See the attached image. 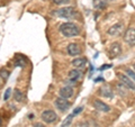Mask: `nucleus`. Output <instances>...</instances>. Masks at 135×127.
Wrapping results in <instances>:
<instances>
[{"label": "nucleus", "instance_id": "1", "mask_svg": "<svg viewBox=\"0 0 135 127\" xmlns=\"http://www.w3.org/2000/svg\"><path fill=\"white\" fill-rule=\"evenodd\" d=\"M52 15L63 19H74L78 14L73 7H65V8H61V9L53 11Z\"/></svg>", "mask_w": 135, "mask_h": 127}, {"label": "nucleus", "instance_id": "2", "mask_svg": "<svg viewBox=\"0 0 135 127\" xmlns=\"http://www.w3.org/2000/svg\"><path fill=\"white\" fill-rule=\"evenodd\" d=\"M60 32L65 37H74L79 34V27L73 23H64L60 26Z\"/></svg>", "mask_w": 135, "mask_h": 127}, {"label": "nucleus", "instance_id": "3", "mask_svg": "<svg viewBox=\"0 0 135 127\" xmlns=\"http://www.w3.org/2000/svg\"><path fill=\"white\" fill-rule=\"evenodd\" d=\"M54 105H55V107L61 111H66L71 106V104L69 102V101H68L65 98H62V97L61 98H57L55 100V102H54Z\"/></svg>", "mask_w": 135, "mask_h": 127}, {"label": "nucleus", "instance_id": "4", "mask_svg": "<svg viewBox=\"0 0 135 127\" xmlns=\"http://www.w3.org/2000/svg\"><path fill=\"white\" fill-rule=\"evenodd\" d=\"M124 41L131 46L135 45V28H128L124 34Z\"/></svg>", "mask_w": 135, "mask_h": 127}, {"label": "nucleus", "instance_id": "5", "mask_svg": "<svg viewBox=\"0 0 135 127\" xmlns=\"http://www.w3.org/2000/svg\"><path fill=\"white\" fill-rule=\"evenodd\" d=\"M56 118H57L56 114L53 110H45V111H43V114H42V119H43V121L47 123V124L54 123L56 120Z\"/></svg>", "mask_w": 135, "mask_h": 127}, {"label": "nucleus", "instance_id": "6", "mask_svg": "<svg viewBox=\"0 0 135 127\" xmlns=\"http://www.w3.org/2000/svg\"><path fill=\"white\" fill-rule=\"evenodd\" d=\"M118 78H119L120 80V83L123 84V86H125L126 88L131 89V90H134L135 91V82L133 81V80H131L128 77H126V75L124 74H118Z\"/></svg>", "mask_w": 135, "mask_h": 127}, {"label": "nucleus", "instance_id": "7", "mask_svg": "<svg viewBox=\"0 0 135 127\" xmlns=\"http://www.w3.org/2000/svg\"><path fill=\"white\" fill-rule=\"evenodd\" d=\"M124 31V26H123V24H120V23H118V24H115V25H113L112 27H109L108 29V34L110 36H119L122 33H123Z\"/></svg>", "mask_w": 135, "mask_h": 127}, {"label": "nucleus", "instance_id": "8", "mask_svg": "<svg viewBox=\"0 0 135 127\" xmlns=\"http://www.w3.org/2000/svg\"><path fill=\"white\" fill-rule=\"evenodd\" d=\"M122 54V47L118 43H113L110 48H109V56L110 58H115L117 56H119Z\"/></svg>", "mask_w": 135, "mask_h": 127}, {"label": "nucleus", "instance_id": "9", "mask_svg": "<svg viewBox=\"0 0 135 127\" xmlns=\"http://www.w3.org/2000/svg\"><path fill=\"white\" fill-rule=\"evenodd\" d=\"M68 53H69V55H71V56L79 55V54L81 53V48H80V46L78 44L71 43L68 45Z\"/></svg>", "mask_w": 135, "mask_h": 127}, {"label": "nucleus", "instance_id": "10", "mask_svg": "<svg viewBox=\"0 0 135 127\" xmlns=\"http://www.w3.org/2000/svg\"><path fill=\"white\" fill-rule=\"evenodd\" d=\"M94 107L97 109V110H99V111H105V113H107L110 110V108H109V106L107 104H105L103 102V101H100V100H96L95 102H94Z\"/></svg>", "mask_w": 135, "mask_h": 127}, {"label": "nucleus", "instance_id": "11", "mask_svg": "<svg viewBox=\"0 0 135 127\" xmlns=\"http://www.w3.org/2000/svg\"><path fill=\"white\" fill-rule=\"evenodd\" d=\"M60 96L65 99L71 98V97L73 96V89L71 87H63L60 90Z\"/></svg>", "mask_w": 135, "mask_h": 127}, {"label": "nucleus", "instance_id": "12", "mask_svg": "<svg viewBox=\"0 0 135 127\" xmlns=\"http://www.w3.org/2000/svg\"><path fill=\"white\" fill-rule=\"evenodd\" d=\"M81 71H79V70H72V71H70V73H69V80L70 81H73V82H77L78 80L81 78Z\"/></svg>", "mask_w": 135, "mask_h": 127}, {"label": "nucleus", "instance_id": "13", "mask_svg": "<svg viewBox=\"0 0 135 127\" xmlns=\"http://www.w3.org/2000/svg\"><path fill=\"white\" fill-rule=\"evenodd\" d=\"M86 63H87V60L84 57H78L72 61V65L74 67H77V69H79V67H83L86 65Z\"/></svg>", "mask_w": 135, "mask_h": 127}, {"label": "nucleus", "instance_id": "14", "mask_svg": "<svg viewBox=\"0 0 135 127\" xmlns=\"http://www.w3.org/2000/svg\"><path fill=\"white\" fill-rule=\"evenodd\" d=\"M100 95L104 96V97H106V98H113V97H114V92H113V90L109 87H104V88L100 89Z\"/></svg>", "mask_w": 135, "mask_h": 127}, {"label": "nucleus", "instance_id": "15", "mask_svg": "<svg viewBox=\"0 0 135 127\" xmlns=\"http://www.w3.org/2000/svg\"><path fill=\"white\" fill-rule=\"evenodd\" d=\"M14 98L16 99V101H23V99H24V95H23V92L20 91L19 89H15Z\"/></svg>", "mask_w": 135, "mask_h": 127}, {"label": "nucleus", "instance_id": "16", "mask_svg": "<svg viewBox=\"0 0 135 127\" xmlns=\"http://www.w3.org/2000/svg\"><path fill=\"white\" fill-rule=\"evenodd\" d=\"M73 119V114H71V115L68 116V118H65V120L62 123V127H66V126H69L71 124V121H72Z\"/></svg>", "mask_w": 135, "mask_h": 127}, {"label": "nucleus", "instance_id": "17", "mask_svg": "<svg viewBox=\"0 0 135 127\" xmlns=\"http://www.w3.org/2000/svg\"><path fill=\"white\" fill-rule=\"evenodd\" d=\"M9 72H8L7 70H5V69H2V70H0V77H1L3 80H7L8 78H9Z\"/></svg>", "mask_w": 135, "mask_h": 127}, {"label": "nucleus", "instance_id": "18", "mask_svg": "<svg viewBox=\"0 0 135 127\" xmlns=\"http://www.w3.org/2000/svg\"><path fill=\"white\" fill-rule=\"evenodd\" d=\"M126 74H127V77L131 80H133V81L135 82V72L134 71H132L131 69H126Z\"/></svg>", "mask_w": 135, "mask_h": 127}, {"label": "nucleus", "instance_id": "19", "mask_svg": "<svg viewBox=\"0 0 135 127\" xmlns=\"http://www.w3.org/2000/svg\"><path fill=\"white\" fill-rule=\"evenodd\" d=\"M70 0H53V2L55 3V5H65L68 3Z\"/></svg>", "mask_w": 135, "mask_h": 127}, {"label": "nucleus", "instance_id": "20", "mask_svg": "<svg viewBox=\"0 0 135 127\" xmlns=\"http://www.w3.org/2000/svg\"><path fill=\"white\" fill-rule=\"evenodd\" d=\"M10 94H11V89H10V88H8L7 90H6V92H5V95H3V99H5V100H8V99H9Z\"/></svg>", "mask_w": 135, "mask_h": 127}, {"label": "nucleus", "instance_id": "21", "mask_svg": "<svg viewBox=\"0 0 135 127\" xmlns=\"http://www.w3.org/2000/svg\"><path fill=\"white\" fill-rule=\"evenodd\" d=\"M77 127H88V124L87 123H80Z\"/></svg>", "mask_w": 135, "mask_h": 127}, {"label": "nucleus", "instance_id": "22", "mask_svg": "<svg viewBox=\"0 0 135 127\" xmlns=\"http://www.w3.org/2000/svg\"><path fill=\"white\" fill-rule=\"evenodd\" d=\"M81 110H82V108H81V107H79L78 109H75V110L73 111V115H75V114H79V113L81 111Z\"/></svg>", "mask_w": 135, "mask_h": 127}, {"label": "nucleus", "instance_id": "23", "mask_svg": "<svg viewBox=\"0 0 135 127\" xmlns=\"http://www.w3.org/2000/svg\"><path fill=\"white\" fill-rule=\"evenodd\" d=\"M33 127H46V126H44L43 124H35Z\"/></svg>", "mask_w": 135, "mask_h": 127}, {"label": "nucleus", "instance_id": "24", "mask_svg": "<svg viewBox=\"0 0 135 127\" xmlns=\"http://www.w3.org/2000/svg\"><path fill=\"white\" fill-rule=\"evenodd\" d=\"M100 81H105V80H104L103 78H98V79L95 80V82H100Z\"/></svg>", "mask_w": 135, "mask_h": 127}, {"label": "nucleus", "instance_id": "25", "mask_svg": "<svg viewBox=\"0 0 135 127\" xmlns=\"http://www.w3.org/2000/svg\"><path fill=\"white\" fill-rule=\"evenodd\" d=\"M34 118V115H29V119H33Z\"/></svg>", "mask_w": 135, "mask_h": 127}, {"label": "nucleus", "instance_id": "26", "mask_svg": "<svg viewBox=\"0 0 135 127\" xmlns=\"http://www.w3.org/2000/svg\"><path fill=\"white\" fill-rule=\"evenodd\" d=\"M133 67H134V70H135V63H134V65H133Z\"/></svg>", "mask_w": 135, "mask_h": 127}]
</instances>
